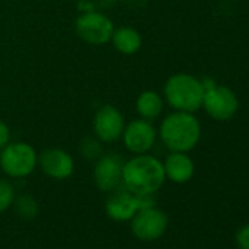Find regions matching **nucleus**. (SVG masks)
<instances>
[{
  "instance_id": "1",
  "label": "nucleus",
  "mask_w": 249,
  "mask_h": 249,
  "mask_svg": "<svg viewBox=\"0 0 249 249\" xmlns=\"http://www.w3.org/2000/svg\"><path fill=\"white\" fill-rule=\"evenodd\" d=\"M163 163L147 154H140L123 164L122 185L137 195H154L164 183Z\"/></svg>"
},
{
  "instance_id": "2",
  "label": "nucleus",
  "mask_w": 249,
  "mask_h": 249,
  "mask_svg": "<svg viewBox=\"0 0 249 249\" xmlns=\"http://www.w3.org/2000/svg\"><path fill=\"white\" fill-rule=\"evenodd\" d=\"M160 137L170 151L186 153L192 150L201 137L199 122L188 111H178L164 119Z\"/></svg>"
},
{
  "instance_id": "3",
  "label": "nucleus",
  "mask_w": 249,
  "mask_h": 249,
  "mask_svg": "<svg viewBox=\"0 0 249 249\" xmlns=\"http://www.w3.org/2000/svg\"><path fill=\"white\" fill-rule=\"evenodd\" d=\"M164 94L172 107L179 111L192 113L202 106L204 87L196 78L186 73H178L167 81Z\"/></svg>"
},
{
  "instance_id": "4",
  "label": "nucleus",
  "mask_w": 249,
  "mask_h": 249,
  "mask_svg": "<svg viewBox=\"0 0 249 249\" xmlns=\"http://www.w3.org/2000/svg\"><path fill=\"white\" fill-rule=\"evenodd\" d=\"M151 207H156L154 195H137L124 188H117L106 202V213L113 221L124 223L131 221L138 211Z\"/></svg>"
},
{
  "instance_id": "5",
  "label": "nucleus",
  "mask_w": 249,
  "mask_h": 249,
  "mask_svg": "<svg viewBox=\"0 0 249 249\" xmlns=\"http://www.w3.org/2000/svg\"><path fill=\"white\" fill-rule=\"evenodd\" d=\"M37 166L34 148L25 142H15L3 147L0 154V167L11 178H27Z\"/></svg>"
},
{
  "instance_id": "6",
  "label": "nucleus",
  "mask_w": 249,
  "mask_h": 249,
  "mask_svg": "<svg viewBox=\"0 0 249 249\" xmlns=\"http://www.w3.org/2000/svg\"><path fill=\"white\" fill-rule=\"evenodd\" d=\"M169 226V218L161 210L151 207L138 211L131 220V230L134 236L142 242H153L160 239Z\"/></svg>"
},
{
  "instance_id": "7",
  "label": "nucleus",
  "mask_w": 249,
  "mask_h": 249,
  "mask_svg": "<svg viewBox=\"0 0 249 249\" xmlns=\"http://www.w3.org/2000/svg\"><path fill=\"white\" fill-rule=\"evenodd\" d=\"M202 106L211 117L217 120H227L236 113L239 101L230 88L214 85L204 91Z\"/></svg>"
},
{
  "instance_id": "8",
  "label": "nucleus",
  "mask_w": 249,
  "mask_h": 249,
  "mask_svg": "<svg viewBox=\"0 0 249 249\" xmlns=\"http://www.w3.org/2000/svg\"><path fill=\"white\" fill-rule=\"evenodd\" d=\"M113 22L95 12H88L84 14L78 18L76 21V33L78 36L91 44H104L107 43L111 36H113Z\"/></svg>"
},
{
  "instance_id": "9",
  "label": "nucleus",
  "mask_w": 249,
  "mask_h": 249,
  "mask_svg": "<svg viewBox=\"0 0 249 249\" xmlns=\"http://www.w3.org/2000/svg\"><path fill=\"white\" fill-rule=\"evenodd\" d=\"M124 161L116 154L103 156L94 169V182L103 192H113L122 185V172Z\"/></svg>"
},
{
  "instance_id": "10",
  "label": "nucleus",
  "mask_w": 249,
  "mask_h": 249,
  "mask_svg": "<svg viewBox=\"0 0 249 249\" xmlns=\"http://www.w3.org/2000/svg\"><path fill=\"white\" fill-rule=\"evenodd\" d=\"M123 140L131 153L145 154L156 142V129L150 120H134L128 124L126 129H123Z\"/></svg>"
},
{
  "instance_id": "11",
  "label": "nucleus",
  "mask_w": 249,
  "mask_h": 249,
  "mask_svg": "<svg viewBox=\"0 0 249 249\" xmlns=\"http://www.w3.org/2000/svg\"><path fill=\"white\" fill-rule=\"evenodd\" d=\"M94 129L103 142H114L123 134V117L113 106H103L94 119Z\"/></svg>"
},
{
  "instance_id": "12",
  "label": "nucleus",
  "mask_w": 249,
  "mask_h": 249,
  "mask_svg": "<svg viewBox=\"0 0 249 249\" xmlns=\"http://www.w3.org/2000/svg\"><path fill=\"white\" fill-rule=\"evenodd\" d=\"M40 166L43 169V172L57 180L62 179H68L72 173H73V159L63 150H46L44 153H41L40 159Z\"/></svg>"
},
{
  "instance_id": "13",
  "label": "nucleus",
  "mask_w": 249,
  "mask_h": 249,
  "mask_svg": "<svg viewBox=\"0 0 249 249\" xmlns=\"http://www.w3.org/2000/svg\"><path fill=\"white\" fill-rule=\"evenodd\" d=\"M164 172L166 178H169L175 183H185L192 179L195 166L194 161L185 153L172 151L164 161Z\"/></svg>"
},
{
  "instance_id": "14",
  "label": "nucleus",
  "mask_w": 249,
  "mask_h": 249,
  "mask_svg": "<svg viewBox=\"0 0 249 249\" xmlns=\"http://www.w3.org/2000/svg\"><path fill=\"white\" fill-rule=\"evenodd\" d=\"M111 38H113L114 47L124 54H132V53L138 52L142 44L141 36L135 30L128 28V27L113 31Z\"/></svg>"
},
{
  "instance_id": "15",
  "label": "nucleus",
  "mask_w": 249,
  "mask_h": 249,
  "mask_svg": "<svg viewBox=\"0 0 249 249\" xmlns=\"http://www.w3.org/2000/svg\"><path fill=\"white\" fill-rule=\"evenodd\" d=\"M137 110L145 120L156 119L163 110V100L154 91L142 92L137 100Z\"/></svg>"
},
{
  "instance_id": "16",
  "label": "nucleus",
  "mask_w": 249,
  "mask_h": 249,
  "mask_svg": "<svg viewBox=\"0 0 249 249\" xmlns=\"http://www.w3.org/2000/svg\"><path fill=\"white\" fill-rule=\"evenodd\" d=\"M14 207H15L17 214L22 220H33L40 213V207H38V202L36 201V198L31 195H27V194L15 198Z\"/></svg>"
},
{
  "instance_id": "17",
  "label": "nucleus",
  "mask_w": 249,
  "mask_h": 249,
  "mask_svg": "<svg viewBox=\"0 0 249 249\" xmlns=\"http://www.w3.org/2000/svg\"><path fill=\"white\" fill-rule=\"evenodd\" d=\"M15 188L14 185L6 180V179H0V214L8 211L15 201Z\"/></svg>"
},
{
  "instance_id": "18",
  "label": "nucleus",
  "mask_w": 249,
  "mask_h": 249,
  "mask_svg": "<svg viewBox=\"0 0 249 249\" xmlns=\"http://www.w3.org/2000/svg\"><path fill=\"white\" fill-rule=\"evenodd\" d=\"M81 151L82 154L89 159V160H94V159H98L100 154H101V147L97 141L94 140H85L82 142V147H81Z\"/></svg>"
},
{
  "instance_id": "19",
  "label": "nucleus",
  "mask_w": 249,
  "mask_h": 249,
  "mask_svg": "<svg viewBox=\"0 0 249 249\" xmlns=\"http://www.w3.org/2000/svg\"><path fill=\"white\" fill-rule=\"evenodd\" d=\"M236 245L239 249H249V224H246L237 230Z\"/></svg>"
},
{
  "instance_id": "20",
  "label": "nucleus",
  "mask_w": 249,
  "mask_h": 249,
  "mask_svg": "<svg viewBox=\"0 0 249 249\" xmlns=\"http://www.w3.org/2000/svg\"><path fill=\"white\" fill-rule=\"evenodd\" d=\"M8 142H9V129L3 122H0V148L6 147Z\"/></svg>"
}]
</instances>
